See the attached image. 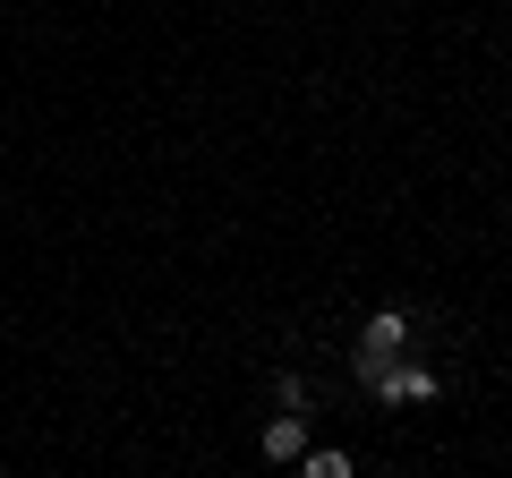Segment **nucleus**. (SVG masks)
Here are the masks:
<instances>
[{
	"mask_svg": "<svg viewBox=\"0 0 512 478\" xmlns=\"http://www.w3.org/2000/svg\"><path fill=\"white\" fill-rule=\"evenodd\" d=\"M308 453V419H299V410H282L274 427H265V461H299Z\"/></svg>",
	"mask_w": 512,
	"mask_h": 478,
	"instance_id": "obj_3",
	"label": "nucleus"
},
{
	"mask_svg": "<svg viewBox=\"0 0 512 478\" xmlns=\"http://www.w3.org/2000/svg\"><path fill=\"white\" fill-rule=\"evenodd\" d=\"M299 461H308V478H342L350 470V453H299Z\"/></svg>",
	"mask_w": 512,
	"mask_h": 478,
	"instance_id": "obj_4",
	"label": "nucleus"
},
{
	"mask_svg": "<svg viewBox=\"0 0 512 478\" xmlns=\"http://www.w3.org/2000/svg\"><path fill=\"white\" fill-rule=\"evenodd\" d=\"M376 393H384V402H436V376H427V368H402V359H393Z\"/></svg>",
	"mask_w": 512,
	"mask_h": 478,
	"instance_id": "obj_2",
	"label": "nucleus"
},
{
	"mask_svg": "<svg viewBox=\"0 0 512 478\" xmlns=\"http://www.w3.org/2000/svg\"><path fill=\"white\" fill-rule=\"evenodd\" d=\"M402 342H410V325H402L393 308H384V316H367V350H359V376H367V385H384V368L402 359Z\"/></svg>",
	"mask_w": 512,
	"mask_h": 478,
	"instance_id": "obj_1",
	"label": "nucleus"
}]
</instances>
